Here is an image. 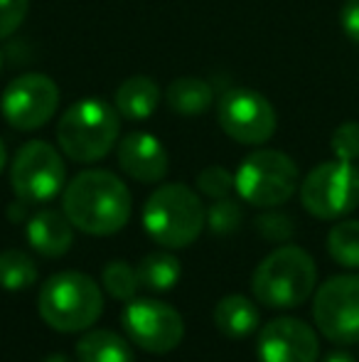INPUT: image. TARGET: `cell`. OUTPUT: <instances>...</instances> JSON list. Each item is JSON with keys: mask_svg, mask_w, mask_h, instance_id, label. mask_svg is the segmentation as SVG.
Wrapping results in <instances>:
<instances>
[{"mask_svg": "<svg viewBox=\"0 0 359 362\" xmlns=\"http://www.w3.org/2000/svg\"><path fill=\"white\" fill-rule=\"evenodd\" d=\"M62 210L74 229L91 237H111L128 224L133 197L126 182L111 170H82L69 180Z\"/></svg>", "mask_w": 359, "mask_h": 362, "instance_id": "cell-1", "label": "cell"}, {"mask_svg": "<svg viewBox=\"0 0 359 362\" xmlns=\"http://www.w3.org/2000/svg\"><path fill=\"white\" fill-rule=\"evenodd\" d=\"M121 134V114L104 99H79L57 121V144L74 163L104 160L116 148Z\"/></svg>", "mask_w": 359, "mask_h": 362, "instance_id": "cell-2", "label": "cell"}, {"mask_svg": "<svg viewBox=\"0 0 359 362\" xmlns=\"http://www.w3.org/2000/svg\"><path fill=\"white\" fill-rule=\"evenodd\" d=\"M317 284V269L312 257L296 244L273 249L256 267L251 276V291L266 308H298L310 298Z\"/></svg>", "mask_w": 359, "mask_h": 362, "instance_id": "cell-3", "label": "cell"}, {"mask_svg": "<svg viewBox=\"0 0 359 362\" xmlns=\"http://www.w3.org/2000/svg\"><path fill=\"white\" fill-rule=\"evenodd\" d=\"M37 310L57 333H84L104 313V293L87 274L59 272L39 288Z\"/></svg>", "mask_w": 359, "mask_h": 362, "instance_id": "cell-4", "label": "cell"}, {"mask_svg": "<svg viewBox=\"0 0 359 362\" xmlns=\"http://www.w3.org/2000/svg\"><path fill=\"white\" fill-rule=\"evenodd\" d=\"M207 210L197 192L182 182L160 185L145 200L143 227L163 249H185L202 234Z\"/></svg>", "mask_w": 359, "mask_h": 362, "instance_id": "cell-5", "label": "cell"}, {"mask_svg": "<svg viewBox=\"0 0 359 362\" xmlns=\"http://www.w3.org/2000/svg\"><path fill=\"white\" fill-rule=\"evenodd\" d=\"M236 177V192L254 207H281L298 190V165L281 151H254L241 160Z\"/></svg>", "mask_w": 359, "mask_h": 362, "instance_id": "cell-6", "label": "cell"}, {"mask_svg": "<svg viewBox=\"0 0 359 362\" xmlns=\"http://www.w3.org/2000/svg\"><path fill=\"white\" fill-rule=\"evenodd\" d=\"M300 202L317 219L350 215L359 207V170L350 160L320 163L303 180Z\"/></svg>", "mask_w": 359, "mask_h": 362, "instance_id": "cell-7", "label": "cell"}, {"mask_svg": "<svg viewBox=\"0 0 359 362\" xmlns=\"http://www.w3.org/2000/svg\"><path fill=\"white\" fill-rule=\"evenodd\" d=\"M67 168L57 148L47 141H28L15 153L10 185L23 202H49L64 190Z\"/></svg>", "mask_w": 359, "mask_h": 362, "instance_id": "cell-8", "label": "cell"}, {"mask_svg": "<svg viewBox=\"0 0 359 362\" xmlns=\"http://www.w3.org/2000/svg\"><path fill=\"white\" fill-rule=\"evenodd\" d=\"M312 318L317 330L332 343H359V274H340L327 279L315 291Z\"/></svg>", "mask_w": 359, "mask_h": 362, "instance_id": "cell-9", "label": "cell"}, {"mask_svg": "<svg viewBox=\"0 0 359 362\" xmlns=\"http://www.w3.org/2000/svg\"><path fill=\"white\" fill-rule=\"evenodd\" d=\"M123 330L145 353H173L185 338V320L173 305L153 298H133L123 308Z\"/></svg>", "mask_w": 359, "mask_h": 362, "instance_id": "cell-10", "label": "cell"}, {"mask_svg": "<svg viewBox=\"0 0 359 362\" xmlns=\"http://www.w3.org/2000/svg\"><path fill=\"white\" fill-rule=\"evenodd\" d=\"M221 131L236 144L261 146L276 134V109L254 89H229L217 104Z\"/></svg>", "mask_w": 359, "mask_h": 362, "instance_id": "cell-11", "label": "cell"}, {"mask_svg": "<svg viewBox=\"0 0 359 362\" xmlns=\"http://www.w3.org/2000/svg\"><path fill=\"white\" fill-rule=\"evenodd\" d=\"M59 106V86L47 74L30 72L13 79L3 91V119L18 131L42 129Z\"/></svg>", "mask_w": 359, "mask_h": 362, "instance_id": "cell-12", "label": "cell"}, {"mask_svg": "<svg viewBox=\"0 0 359 362\" xmlns=\"http://www.w3.org/2000/svg\"><path fill=\"white\" fill-rule=\"evenodd\" d=\"M320 343L305 320L281 315L261 328L256 343L259 362H317Z\"/></svg>", "mask_w": 359, "mask_h": 362, "instance_id": "cell-13", "label": "cell"}, {"mask_svg": "<svg viewBox=\"0 0 359 362\" xmlns=\"http://www.w3.org/2000/svg\"><path fill=\"white\" fill-rule=\"evenodd\" d=\"M116 158H118V165L126 175L145 182V185L160 182L168 175L170 168L165 146L160 144V139H155L153 134H145V131H133L123 141H118Z\"/></svg>", "mask_w": 359, "mask_h": 362, "instance_id": "cell-14", "label": "cell"}, {"mask_svg": "<svg viewBox=\"0 0 359 362\" xmlns=\"http://www.w3.org/2000/svg\"><path fill=\"white\" fill-rule=\"evenodd\" d=\"M28 242L37 254L47 259H57L72 249L74 224L69 217L57 210H42L30 217L28 222Z\"/></svg>", "mask_w": 359, "mask_h": 362, "instance_id": "cell-15", "label": "cell"}, {"mask_svg": "<svg viewBox=\"0 0 359 362\" xmlns=\"http://www.w3.org/2000/svg\"><path fill=\"white\" fill-rule=\"evenodd\" d=\"M116 109L128 121H145L158 111L160 106V89L150 76H128L121 81L114 94Z\"/></svg>", "mask_w": 359, "mask_h": 362, "instance_id": "cell-16", "label": "cell"}, {"mask_svg": "<svg viewBox=\"0 0 359 362\" xmlns=\"http://www.w3.org/2000/svg\"><path fill=\"white\" fill-rule=\"evenodd\" d=\"M259 308L246 296H224L214 305V325L226 338H246L259 328Z\"/></svg>", "mask_w": 359, "mask_h": 362, "instance_id": "cell-17", "label": "cell"}, {"mask_svg": "<svg viewBox=\"0 0 359 362\" xmlns=\"http://www.w3.org/2000/svg\"><path fill=\"white\" fill-rule=\"evenodd\" d=\"M165 101L180 116H200L214 104V89L200 76H180L170 81Z\"/></svg>", "mask_w": 359, "mask_h": 362, "instance_id": "cell-18", "label": "cell"}, {"mask_svg": "<svg viewBox=\"0 0 359 362\" xmlns=\"http://www.w3.org/2000/svg\"><path fill=\"white\" fill-rule=\"evenodd\" d=\"M79 362H133V350L123 335L114 330H87L77 343Z\"/></svg>", "mask_w": 359, "mask_h": 362, "instance_id": "cell-19", "label": "cell"}, {"mask_svg": "<svg viewBox=\"0 0 359 362\" xmlns=\"http://www.w3.org/2000/svg\"><path fill=\"white\" fill-rule=\"evenodd\" d=\"M140 286L155 293H168L180 281V259L170 252H153L138 264Z\"/></svg>", "mask_w": 359, "mask_h": 362, "instance_id": "cell-20", "label": "cell"}, {"mask_svg": "<svg viewBox=\"0 0 359 362\" xmlns=\"http://www.w3.org/2000/svg\"><path fill=\"white\" fill-rule=\"evenodd\" d=\"M37 281V267L23 249L0 252V286L5 291H25Z\"/></svg>", "mask_w": 359, "mask_h": 362, "instance_id": "cell-21", "label": "cell"}, {"mask_svg": "<svg viewBox=\"0 0 359 362\" xmlns=\"http://www.w3.org/2000/svg\"><path fill=\"white\" fill-rule=\"evenodd\" d=\"M327 252L340 267L359 269V219H345L330 229Z\"/></svg>", "mask_w": 359, "mask_h": 362, "instance_id": "cell-22", "label": "cell"}, {"mask_svg": "<svg viewBox=\"0 0 359 362\" xmlns=\"http://www.w3.org/2000/svg\"><path fill=\"white\" fill-rule=\"evenodd\" d=\"M101 281H104V288L109 291V296L118 300H133L135 293L140 288V276L138 269H133L128 262H109L101 272Z\"/></svg>", "mask_w": 359, "mask_h": 362, "instance_id": "cell-23", "label": "cell"}, {"mask_svg": "<svg viewBox=\"0 0 359 362\" xmlns=\"http://www.w3.org/2000/svg\"><path fill=\"white\" fill-rule=\"evenodd\" d=\"M241 222H244V212L229 197L214 200L212 207H207V227H209L212 234H219V237L234 234L241 227Z\"/></svg>", "mask_w": 359, "mask_h": 362, "instance_id": "cell-24", "label": "cell"}, {"mask_svg": "<svg viewBox=\"0 0 359 362\" xmlns=\"http://www.w3.org/2000/svg\"><path fill=\"white\" fill-rule=\"evenodd\" d=\"M197 187L202 195L221 200V197H229L231 190H236V177L224 165H209L197 175Z\"/></svg>", "mask_w": 359, "mask_h": 362, "instance_id": "cell-25", "label": "cell"}, {"mask_svg": "<svg viewBox=\"0 0 359 362\" xmlns=\"http://www.w3.org/2000/svg\"><path fill=\"white\" fill-rule=\"evenodd\" d=\"M330 148L337 160L355 163L359 158V124L357 121H345L335 129L330 139Z\"/></svg>", "mask_w": 359, "mask_h": 362, "instance_id": "cell-26", "label": "cell"}, {"mask_svg": "<svg viewBox=\"0 0 359 362\" xmlns=\"http://www.w3.org/2000/svg\"><path fill=\"white\" fill-rule=\"evenodd\" d=\"M256 229L264 239L269 242H286V239L293 237L296 227H293V219L283 212H273V207L269 212L256 217Z\"/></svg>", "mask_w": 359, "mask_h": 362, "instance_id": "cell-27", "label": "cell"}, {"mask_svg": "<svg viewBox=\"0 0 359 362\" xmlns=\"http://www.w3.org/2000/svg\"><path fill=\"white\" fill-rule=\"evenodd\" d=\"M30 0H0V40L10 37L25 23Z\"/></svg>", "mask_w": 359, "mask_h": 362, "instance_id": "cell-28", "label": "cell"}, {"mask_svg": "<svg viewBox=\"0 0 359 362\" xmlns=\"http://www.w3.org/2000/svg\"><path fill=\"white\" fill-rule=\"evenodd\" d=\"M340 25L345 35L355 45H359V0H347L340 10Z\"/></svg>", "mask_w": 359, "mask_h": 362, "instance_id": "cell-29", "label": "cell"}, {"mask_svg": "<svg viewBox=\"0 0 359 362\" xmlns=\"http://www.w3.org/2000/svg\"><path fill=\"white\" fill-rule=\"evenodd\" d=\"M322 362H357V360L350 353H345V350H335V353H330Z\"/></svg>", "mask_w": 359, "mask_h": 362, "instance_id": "cell-30", "label": "cell"}, {"mask_svg": "<svg viewBox=\"0 0 359 362\" xmlns=\"http://www.w3.org/2000/svg\"><path fill=\"white\" fill-rule=\"evenodd\" d=\"M44 362H72V360L62 353H54V355H49V358H44Z\"/></svg>", "mask_w": 359, "mask_h": 362, "instance_id": "cell-31", "label": "cell"}, {"mask_svg": "<svg viewBox=\"0 0 359 362\" xmlns=\"http://www.w3.org/2000/svg\"><path fill=\"white\" fill-rule=\"evenodd\" d=\"M5 160H8V153H5V146H3V141H0V173H3V168H5Z\"/></svg>", "mask_w": 359, "mask_h": 362, "instance_id": "cell-32", "label": "cell"}, {"mask_svg": "<svg viewBox=\"0 0 359 362\" xmlns=\"http://www.w3.org/2000/svg\"><path fill=\"white\" fill-rule=\"evenodd\" d=\"M0 69H3V54H0Z\"/></svg>", "mask_w": 359, "mask_h": 362, "instance_id": "cell-33", "label": "cell"}]
</instances>
